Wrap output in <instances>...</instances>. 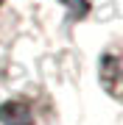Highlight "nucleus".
Here are the masks:
<instances>
[{"label": "nucleus", "mask_w": 123, "mask_h": 125, "mask_svg": "<svg viewBox=\"0 0 123 125\" xmlns=\"http://www.w3.org/2000/svg\"><path fill=\"white\" fill-rule=\"evenodd\" d=\"M17 31H20V20H17V14H14V9L6 0H0V75L6 72V67H9V61H11Z\"/></svg>", "instance_id": "f257e3e1"}, {"label": "nucleus", "mask_w": 123, "mask_h": 125, "mask_svg": "<svg viewBox=\"0 0 123 125\" xmlns=\"http://www.w3.org/2000/svg\"><path fill=\"white\" fill-rule=\"evenodd\" d=\"M106 64H109V70H104V72H106V75H104V78H106V89H109L112 94H118V83H115V78H118V56L112 53Z\"/></svg>", "instance_id": "f03ea898"}]
</instances>
